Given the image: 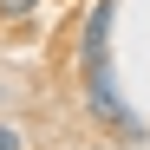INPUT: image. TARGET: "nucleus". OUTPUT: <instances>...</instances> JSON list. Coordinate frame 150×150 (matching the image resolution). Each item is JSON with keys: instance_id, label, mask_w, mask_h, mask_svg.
<instances>
[{"instance_id": "1", "label": "nucleus", "mask_w": 150, "mask_h": 150, "mask_svg": "<svg viewBox=\"0 0 150 150\" xmlns=\"http://www.w3.org/2000/svg\"><path fill=\"white\" fill-rule=\"evenodd\" d=\"M111 20H117V0H91L85 26H79V79H85V111L105 124L111 137L124 144H144V117L117 98V79H111Z\"/></svg>"}, {"instance_id": "2", "label": "nucleus", "mask_w": 150, "mask_h": 150, "mask_svg": "<svg viewBox=\"0 0 150 150\" xmlns=\"http://www.w3.org/2000/svg\"><path fill=\"white\" fill-rule=\"evenodd\" d=\"M33 13H39V0H0V26H20Z\"/></svg>"}, {"instance_id": "3", "label": "nucleus", "mask_w": 150, "mask_h": 150, "mask_svg": "<svg viewBox=\"0 0 150 150\" xmlns=\"http://www.w3.org/2000/svg\"><path fill=\"white\" fill-rule=\"evenodd\" d=\"M0 150H26V137H20L13 124H0Z\"/></svg>"}]
</instances>
